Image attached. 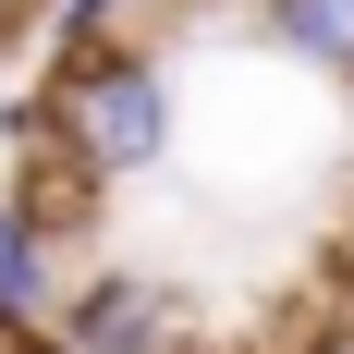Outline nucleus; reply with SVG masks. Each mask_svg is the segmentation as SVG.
Segmentation results:
<instances>
[{"label":"nucleus","instance_id":"f257e3e1","mask_svg":"<svg viewBox=\"0 0 354 354\" xmlns=\"http://www.w3.org/2000/svg\"><path fill=\"white\" fill-rule=\"evenodd\" d=\"M37 98L62 110V147L98 183H135V171H159L183 147V86H171L159 49H110V62H86L73 86H37Z\"/></svg>","mask_w":354,"mask_h":354},{"label":"nucleus","instance_id":"f03ea898","mask_svg":"<svg viewBox=\"0 0 354 354\" xmlns=\"http://www.w3.org/2000/svg\"><path fill=\"white\" fill-rule=\"evenodd\" d=\"M62 342L73 354H196L183 342V293L147 281V269H86L62 306Z\"/></svg>","mask_w":354,"mask_h":354},{"label":"nucleus","instance_id":"7ed1b4c3","mask_svg":"<svg viewBox=\"0 0 354 354\" xmlns=\"http://www.w3.org/2000/svg\"><path fill=\"white\" fill-rule=\"evenodd\" d=\"M73 306V269H62V232L0 183V330H62Z\"/></svg>","mask_w":354,"mask_h":354},{"label":"nucleus","instance_id":"20e7f679","mask_svg":"<svg viewBox=\"0 0 354 354\" xmlns=\"http://www.w3.org/2000/svg\"><path fill=\"white\" fill-rule=\"evenodd\" d=\"M257 37H269L281 62L354 86V0H257Z\"/></svg>","mask_w":354,"mask_h":354},{"label":"nucleus","instance_id":"39448f33","mask_svg":"<svg viewBox=\"0 0 354 354\" xmlns=\"http://www.w3.org/2000/svg\"><path fill=\"white\" fill-rule=\"evenodd\" d=\"M0 354H73L62 330H0Z\"/></svg>","mask_w":354,"mask_h":354},{"label":"nucleus","instance_id":"423d86ee","mask_svg":"<svg viewBox=\"0 0 354 354\" xmlns=\"http://www.w3.org/2000/svg\"><path fill=\"white\" fill-rule=\"evenodd\" d=\"M12 12H25V0H0V37H12Z\"/></svg>","mask_w":354,"mask_h":354},{"label":"nucleus","instance_id":"0eeeda50","mask_svg":"<svg viewBox=\"0 0 354 354\" xmlns=\"http://www.w3.org/2000/svg\"><path fill=\"white\" fill-rule=\"evenodd\" d=\"M0 147H12V98H0Z\"/></svg>","mask_w":354,"mask_h":354},{"label":"nucleus","instance_id":"6e6552de","mask_svg":"<svg viewBox=\"0 0 354 354\" xmlns=\"http://www.w3.org/2000/svg\"><path fill=\"white\" fill-rule=\"evenodd\" d=\"M342 354H354V342H342Z\"/></svg>","mask_w":354,"mask_h":354}]
</instances>
